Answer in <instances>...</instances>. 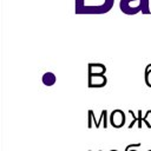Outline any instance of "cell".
<instances>
[{
	"mask_svg": "<svg viewBox=\"0 0 151 151\" xmlns=\"http://www.w3.org/2000/svg\"><path fill=\"white\" fill-rule=\"evenodd\" d=\"M119 9L126 15H134L139 12L143 14H150L149 0H120Z\"/></svg>",
	"mask_w": 151,
	"mask_h": 151,
	"instance_id": "7a4b0ae2",
	"label": "cell"
},
{
	"mask_svg": "<svg viewBox=\"0 0 151 151\" xmlns=\"http://www.w3.org/2000/svg\"><path fill=\"white\" fill-rule=\"evenodd\" d=\"M55 81H57V77L54 76V73H52V72L44 73V76H42V83H44V85L52 86V85L55 84Z\"/></svg>",
	"mask_w": 151,
	"mask_h": 151,
	"instance_id": "8992f818",
	"label": "cell"
},
{
	"mask_svg": "<svg viewBox=\"0 0 151 151\" xmlns=\"http://www.w3.org/2000/svg\"><path fill=\"white\" fill-rule=\"evenodd\" d=\"M88 151H92V150H88ZM98 151H101V150H98Z\"/></svg>",
	"mask_w": 151,
	"mask_h": 151,
	"instance_id": "4fadbf2b",
	"label": "cell"
},
{
	"mask_svg": "<svg viewBox=\"0 0 151 151\" xmlns=\"http://www.w3.org/2000/svg\"><path fill=\"white\" fill-rule=\"evenodd\" d=\"M130 151H137V150H136V149H132V150H130Z\"/></svg>",
	"mask_w": 151,
	"mask_h": 151,
	"instance_id": "8fae6325",
	"label": "cell"
},
{
	"mask_svg": "<svg viewBox=\"0 0 151 151\" xmlns=\"http://www.w3.org/2000/svg\"><path fill=\"white\" fill-rule=\"evenodd\" d=\"M147 151H151V150H147Z\"/></svg>",
	"mask_w": 151,
	"mask_h": 151,
	"instance_id": "5bb4252c",
	"label": "cell"
},
{
	"mask_svg": "<svg viewBox=\"0 0 151 151\" xmlns=\"http://www.w3.org/2000/svg\"><path fill=\"white\" fill-rule=\"evenodd\" d=\"M139 146H142V143H133V144L127 145V146L125 147V151H130V150H132V149H137V147H139Z\"/></svg>",
	"mask_w": 151,
	"mask_h": 151,
	"instance_id": "30bf717a",
	"label": "cell"
},
{
	"mask_svg": "<svg viewBox=\"0 0 151 151\" xmlns=\"http://www.w3.org/2000/svg\"><path fill=\"white\" fill-rule=\"evenodd\" d=\"M149 114H151V110H147V112L145 113V116L144 117H142V110H138V129H142V122L143 123H145V125H146V127L147 129H151V124L147 122V116Z\"/></svg>",
	"mask_w": 151,
	"mask_h": 151,
	"instance_id": "52a82bcc",
	"label": "cell"
},
{
	"mask_svg": "<svg viewBox=\"0 0 151 151\" xmlns=\"http://www.w3.org/2000/svg\"><path fill=\"white\" fill-rule=\"evenodd\" d=\"M106 66L100 63H88L87 64V74L88 76H105Z\"/></svg>",
	"mask_w": 151,
	"mask_h": 151,
	"instance_id": "5b68a950",
	"label": "cell"
},
{
	"mask_svg": "<svg viewBox=\"0 0 151 151\" xmlns=\"http://www.w3.org/2000/svg\"><path fill=\"white\" fill-rule=\"evenodd\" d=\"M103 120H104V123H105V127H104V129H106V127H107V111H106V110H103V111L100 112V118H99V120H98V123H97V125H96L94 127L98 129V127L100 126V123H103Z\"/></svg>",
	"mask_w": 151,
	"mask_h": 151,
	"instance_id": "ba28073f",
	"label": "cell"
},
{
	"mask_svg": "<svg viewBox=\"0 0 151 151\" xmlns=\"http://www.w3.org/2000/svg\"><path fill=\"white\" fill-rule=\"evenodd\" d=\"M110 151H118V150H110Z\"/></svg>",
	"mask_w": 151,
	"mask_h": 151,
	"instance_id": "7c38bea8",
	"label": "cell"
},
{
	"mask_svg": "<svg viewBox=\"0 0 151 151\" xmlns=\"http://www.w3.org/2000/svg\"><path fill=\"white\" fill-rule=\"evenodd\" d=\"M106 84H107L106 76H88L87 86L90 88H100L106 86Z\"/></svg>",
	"mask_w": 151,
	"mask_h": 151,
	"instance_id": "277c9868",
	"label": "cell"
},
{
	"mask_svg": "<svg viewBox=\"0 0 151 151\" xmlns=\"http://www.w3.org/2000/svg\"><path fill=\"white\" fill-rule=\"evenodd\" d=\"M125 113L123 110L120 109H116L113 110L111 113H110V117H109V122H110V125L112 127H116V129H120L124 126L125 124Z\"/></svg>",
	"mask_w": 151,
	"mask_h": 151,
	"instance_id": "3957f363",
	"label": "cell"
},
{
	"mask_svg": "<svg viewBox=\"0 0 151 151\" xmlns=\"http://www.w3.org/2000/svg\"><path fill=\"white\" fill-rule=\"evenodd\" d=\"M144 79H145V84H146V86H147V87H151V68L145 71Z\"/></svg>",
	"mask_w": 151,
	"mask_h": 151,
	"instance_id": "9c48e42d",
	"label": "cell"
},
{
	"mask_svg": "<svg viewBox=\"0 0 151 151\" xmlns=\"http://www.w3.org/2000/svg\"><path fill=\"white\" fill-rule=\"evenodd\" d=\"M114 0H76V14H105L112 9Z\"/></svg>",
	"mask_w": 151,
	"mask_h": 151,
	"instance_id": "6da1fadb",
	"label": "cell"
}]
</instances>
